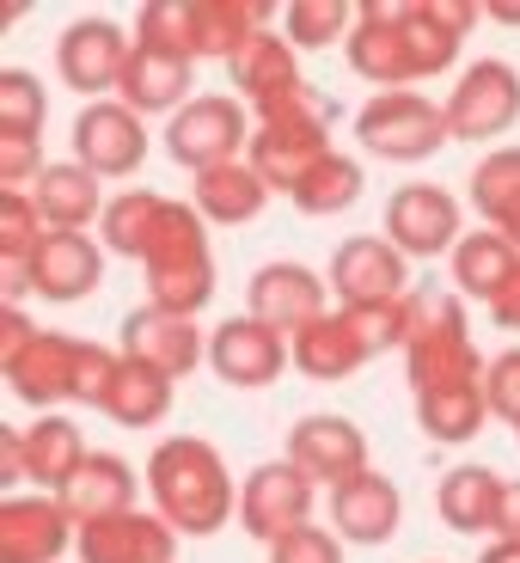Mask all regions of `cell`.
<instances>
[{
	"mask_svg": "<svg viewBox=\"0 0 520 563\" xmlns=\"http://www.w3.org/2000/svg\"><path fill=\"white\" fill-rule=\"evenodd\" d=\"M429 135H441V123L422 99H380L362 111V141L380 147V154H392V159H422L435 147Z\"/></svg>",
	"mask_w": 520,
	"mask_h": 563,
	"instance_id": "obj_1",
	"label": "cell"
},
{
	"mask_svg": "<svg viewBox=\"0 0 520 563\" xmlns=\"http://www.w3.org/2000/svg\"><path fill=\"white\" fill-rule=\"evenodd\" d=\"M515 104H520L515 68L484 62V68H472V86H465L460 104H453V135H490V129H502L508 117H515Z\"/></svg>",
	"mask_w": 520,
	"mask_h": 563,
	"instance_id": "obj_2",
	"label": "cell"
},
{
	"mask_svg": "<svg viewBox=\"0 0 520 563\" xmlns=\"http://www.w3.org/2000/svg\"><path fill=\"white\" fill-rule=\"evenodd\" d=\"M300 515H307V484H300L288 465H264L252 478V490H245V521H252V533L288 539L300 527Z\"/></svg>",
	"mask_w": 520,
	"mask_h": 563,
	"instance_id": "obj_3",
	"label": "cell"
},
{
	"mask_svg": "<svg viewBox=\"0 0 520 563\" xmlns=\"http://www.w3.org/2000/svg\"><path fill=\"white\" fill-rule=\"evenodd\" d=\"M288 448H295V460L307 465V472H319V478H343V484L362 478V435L338 417H312Z\"/></svg>",
	"mask_w": 520,
	"mask_h": 563,
	"instance_id": "obj_4",
	"label": "cell"
},
{
	"mask_svg": "<svg viewBox=\"0 0 520 563\" xmlns=\"http://www.w3.org/2000/svg\"><path fill=\"white\" fill-rule=\"evenodd\" d=\"M386 227H392L410 252H441L453 240V202L441 190H429V184H410V190H398L392 209H386Z\"/></svg>",
	"mask_w": 520,
	"mask_h": 563,
	"instance_id": "obj_5",
	"label": "cell"
},
{
	"mask_svg": "<svg viewBox=\"0 0 520 563\" xmlns=\"http://www.w3.org/2000/svg\"><path fill=\"white\" fill-rule=\"evenodd\" d=\"M80 159L99 172H129L141 159V129L129 111H111V104H99V111L80 117Z\"/></svg>",
	"mask_w": 520,
	"mask_h": 563,
	"instance_id": "obj_6",
	"label": "cell"
},
{
	"mask_svg": "<svg viewBox=\"0 0 520 563\" xmlns=\"http://www.w3.org/2000/svg\"><path fill=\"white\" fill-rule=\"evenodd\" d=\"M233 141H240V111L209 99V104H190V111L178 117L172 154H178L184 166H202V159H214V154H233Z\"/></svg>",
	"mask_w": 520,
	"mask_h": 563,
	"instance_id": "obj_7",
	"label": "cell"
},
{
	"mask_svg": "<svg viewBox=\"0 0 520 563\" xmlns=\"http://www.w3.org/2000/svg\"><path fill=\"white\" fill-rule=\"evenodd\" d=\"M123 68V37L117 25H74L68 43H62V74L68 86L92 92V86H111V74Z\"/></svg>",
	"mask_w": 520,
	"mask_h": 563,
	"instance_id": "obj_8",
	"label": "cell"
},
{
	"mask_svg": "<svg viewBox=\"0 0 520 563\" xmlns=\"http://www.w3.org/2000/svg\"><path fill=\"white\" fill-rule=\"evenodd\" d=\"M214 362H221V374L233 386H264V380H276L281 350H276V338H264V324L233 319L221 331V343H214Z\"/></svg>",
	"mask_w": 520,
	"mask_h": 563,
	"instance_id": "obj_9",
	"label": "cell"
},
{
	"mask_svg": "<svg viewBox=\"0 0 520 563\" xmlns=\"http://www.w3.org/2000/svg\"><path fill=\"white\" fill-rule=\"evenodd\" d=\"M338 527L350 539H362V545H374V539H386L398 527V496L386 490L380 478H355V484H343L338 490Z\"/></svg>",
	"mask_w": 520,
	"mask_h": 563,
	"instance_id": "obj_10",
	"label": "cell"
},
{
	"mask_svg": "<svg viewBox=\"0 0 520 563\" xmlns=\"http://www.w3.org/2000/svg\"><path fill=\"white\" fill-rule=\"evenodd\" d=\"M37 269H43V276H37L43 295L74 300V295H86V288H92V276H99V257L80 245V233H74V227H62L56 240H43Z\"/></svg>",
	"mask_w": 520,
	"mask_h": 563,
	"instance_id": "obj_11",
	"label": "cell"
},
{
	"mask_svg": "<svg viewBox=\"0 0 520 563\" xmlns=\"http://www.w3.org/2000/svg\"><path fill=\"white\" fill-rule=\"evenodd\" d=\"M441 508H447V521L453 527H496V508H502V490H496L490 472H478V465H465V472H453L447 484H441Z\"/></svg>",
	"mask_w": 520,
	"mask_h": 563,
	"instance_id": "obj_12",
	"label": "cell"
},
{
	"mask_svg": "<svg viewBox=\"0 0 520 563\" xmlns=\"http://www.w3.org/2000/svg\"><path fill=\"white\" fill-rule=\"evenodd\" d=\"M338 282L350 288V295L398 288V257H386L380 245H350V252H338Z\"/></svg>",
	"mask_w": 520,
	"mask_h": 563,
	"instance_id": "obj_13",
	"label": "cell"
},
{
	"mask_svg": "<svg viewBox=\"0 0 520 563\" xmlns=\"http://www.w3.org/2000/svg\"><path fill=\"white\" fill-rule=\"evenodd\" d=\"M276 563H338L331 539L312 533V527H295L288 539H276Z\"/></svg>",
	"mask_w": 520,
	"mask_h": 563,
	"instance_id": "obj_14",
	"label": "cell"
},
{
	"mask_svg": "<svg viewBox=\"0 0 520 563\" xmlns=\"http://www.w3.org/2000/svg\"><path fill=\"white\" fill-rule=\"evenodd\" d=\"M496 527L520 533V484H515V490H502V508H496Z\"/></svg>",
	"mask_w": 520,
	"mask_h": 563,
	"instance_id": "obj_15",
	"label": "cell"
}]
</instances>
